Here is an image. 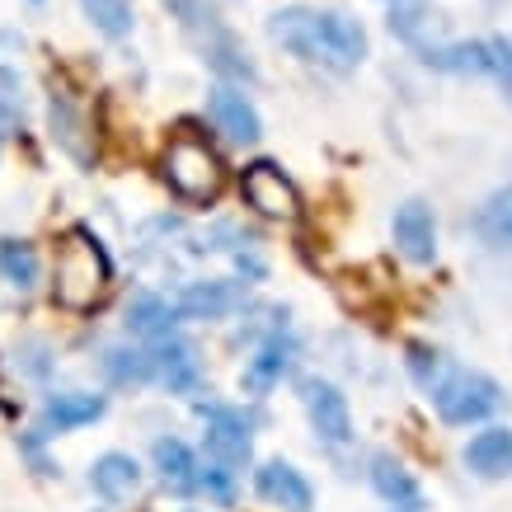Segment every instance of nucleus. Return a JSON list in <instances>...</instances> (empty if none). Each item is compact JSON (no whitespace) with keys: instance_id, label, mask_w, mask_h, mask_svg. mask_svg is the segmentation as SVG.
I'll return each mask as SVG.
<instances>
[{"instance_id":"1","label":"nucleus","mask_w":512,"mask_h":512,"mask_svg":"<svg viewBox=\"0 0 512 512\" xmlns=\"http://www.w3.org/2000/svg\"><path fill=\"white\" fill-rule=\"evenodd\" d=\"M268 38L278 47H287L292 57H301V62L329 66V71H353L367 57L362 24L339 15V10H306V5L278 10L268 19Z\"/></svg>"},{"instance_id":"2","label":"nucleus","mask_w":512,"mask_h":512,"mask_svg":"<svg viewBox=\"0 0 512 512\" xmlns=\"http://www.w3.org/2000/svg\"><path fill=\"white\" fill-rule=\"evenodd\" d=\"M109 287V254L90 231H71L57 249V278H52V296L66 311H90L94 301Z\"/></svg>"},{"instance_id":"3","label":"nucleus","mask_w":512,"mask_h":512,"mask_svg":"<svg viewBox=\"0 0 512 512\" xmlns=\"http://www.w3.org/2000/svg\"><path fill=\"white\" fill-rule=\"evenodd\" d=\"M503 404H508L503 386L475 367H442V376L433 381V409L442 414V423H456V428L489 419Z\"/></svg>"},{"instance_id":"4","label":"nucleus","mask_w":512,"mask_h":512,"mask_svg":"<svg viewBox=\"0 0 512 512\" xmlns=\"http://www.w3.org/2000/svg\"><path fill=\"white\" fill-rule=\"evenodd\" d=\"M165 184L184 202H193V207H207V202H217L221 184H226V170H221V160L202 141H174L165 151Z\"/></svg>"},{"instance_id":"5","label":"nucleus","mask_w":512,"mask_h":512,"mask_svg":"<svg viewBox=\"0 0 512 512\" xmlns=\"http://www.w3.org/2000/svg\"><path fill=\"white\" fill-rule=\"evenodd\" d=\"M240 193H245V202L259 212V217L292 221L296 212H301V198H296L292 179H287L273 160H254V165H245V174H240Z\"/></svg>"},{"instance_id":"6","label":"nucleus","mask_w":512,"mask_h":512,"mask_svg":"<svg viewBox=\"0 0 512 512\" xmlns=\"http://www.w3.org/2000/svg\"><path fill=\"white\" fill-rule=\"evenodd\" d=\"M301 404H306V414H311V428L325 437L329 447H343V442H353V409L343 400V390L325 376H306L301 381Z\"/></svg>"},{"instance_id":"7","label":"nucleus","mask_w":512,"mask_h":512,"mask_svg":"<svg viewBox=\"0 0 512 512\" xmlns=\"http://www.w3.org/2000/svg\"><path fill=\"white\" fill-rule=\"evenodd\" d=\"M198 414L207 419V456L226 470L245 466L249 451H254L245 414H240V409H226V404H198Z\"/></svg>"},{"instance_id":"8","label":"nucleus","mask_w":512,"mask_h":512,"mask_svg":"<svg viewBox=\"0 0 512 512\" xmlns=\"http://www.w3.org/2000/svg\"><path fill=\"white\" fill-rule=\"evenodd\" d=\"M245 282L235 278H212V282H188L179 301H174V315L179 320H221L245 306Z\"/></svg>"},{"instance_id":"9","label":"nucleus","mask_w":512,"mask_h":512,"mask_svg":"<svg viewBox=\"0 0 512 512\" xmlns=\"http://www.w3.org/2000/svg\"><path fill=\"white\" fill-rule=\"evenodd\" d=\"M207 113H212V123L226 132L231 141H259L264 137V123H259V109L249 104L245 90H235V85H212V94H207Z\"/></svg>"},{"instance_id":"10","label":"nucleus","mask_w":512,"mask_h":512,"mask_svg":"<svg viewBox=\"0 0 512 512\" xmlns=\"http://www.w3.org/2000/svg\"><path fill=\"white\" fill-rule=\"evenodd\" d=\"M395 249L409 264H433L437 259V221L428 202H404L395 212Z\"/></svg>"},{"instance_id":"11","label":"nucleus","mask_w":512,"mask_h":512,"mask_svg":"<svg viewBox=\"0 0 512 512\" xmlns=\"http://www.w3.org/2000/svg\"><path fill=\"white\" fill-rule=\"evenodd\" d=\"M254 489H259V498H264V503L287 508V512H306L315 503L306 475H301L296 466H287V461H264V466L254 470Z\"/></svg>"},{"instance_id":"12","label":"nucleus","mask_w":512,"mask_h":512,"mask_svg":"<svg viewBox=\"0 0 512 512\" xmlns=\"http://www.w3.org/2000/svg\"><path fill=\"white\" fill-rule=\"evenodd\" d=\"M390 33L400 38V43H409L414 52H428V47L447 43V15H437V10H428V5H414V0H404V5H395L390 10Z\"/></svg>"},{"instance_id":"13","label":"nucleus","mask_w":512,"mask_h":512,"mask_svg":"<svg viewBox=\"0 0 512 512\" xmlns=\"http://www.w3.org/2000/svg\"><path fill=\"white\" fill-rule=\"evenodd\" d=\"M151 372L170 390H198V381H202L198 348L184 339H174V334H165V339L156 343V353H151Z\"/></svg>"},{"instance_id":"14","label":"nucleus","mask_w":512,"mask_h":512,"mask_svg":"<svg viewBox=\"0 0 512 512\" xmlns=\"http://www.w3.org/2000/svg\"><path fill=\"white\" fill-rule=\"evenodd\" d=\"M372 489L386 498L395 512H428V498H423L419 480H414L395 456H372Z\"/></svg>"},{"instance_id":"15","label":"nucleus","mask_w":512,"mask_h":512,"mask_svg":"<svg viewBox=\"0 0 512 512\" xmlns=\"http://www.w3.org/2000/svg\"><path fill=\"white\" fill-rule=\"evenodd\" d=\"M292 357H296V348H292V339H282V334H273V339L259 348V353L245 362V376H240V390L245 395H268V390L278 386L282 376L292 372Z\"/></svg>"},{"instance_id":"16","label":"nucleus","mask_w":512,"mask_h":512,"mask_svg":"<svg viewBox=\"0 0 512 512\" xmlns=\"http://www.w3.org/2000/svg\"><path fill=\"white\" fill-rule=\"evenodd\" d=\"M47 123H52V141L62 146L66 156L76 160V165H90L94 151H90V123H85V113L66 99V94H52V104H47Z\"/></svg>"},{"instance_id":"17","label":"nucleus","mask_w":512,"mask_h":512,"mask_svg":"<svg viewBox=\"0 0 512 512\" xmlns=\"http://www.w3.org/2000/svg\"><path fill=\"white\" fill-rule=\"evenodd\" d=\"M466 466L480 480H512V433L508 428H484L466 442Z\"/></svg>"},{"instance_id":"18","label":"nucleus","mask_w":512,"mask_h":512,"mask_svg":"<svg viewBox=\"0 0 512 512\" xmlns=\"http://www.w3.org/2000/svg\"><path fill=\"white\" fill-rule=\"evenodd\" d=\"M90 484L99 498H109V503H123L141 489V466L127 456V451H109V456H99L90 466Z\"/></svg>"},{"instance_id":"19","label":"nucleus","mask_w":512,"mask_h":512,"mask_svg":"<svg viewBox=\"0 0 512 512\" xmlns=\"http://www.w3.org/2000/svg\"><path fill=\"white\" fill-rule=\"evenodd\" d=\"M104 409H109L104 395H85V390L57 395V400H47V409H43V433H71V428H85V423L104 419Z\"/></svg>"},{"instance_id":"20","label":"nucleus","mask_w":512,"mask_h":512,"mask_svg":"<svg viewBox=\"0 0 512 512\" xmlns=\"http://www.w3.org/2000/svg\"><path fill=\"white\" fill-rule=\"evenodd\" d=\"M423 66L433 71H447V76H489V43H461V38H447V43L419 52Z\"/></svg>"},{"instance_id":"21","label":"nucleus","mask_w":512,"mask_h":512,"mask_svg":"<svg viewBox=\"0 0 512 512\" xmlns=\"http://www.w3.org/2000/svg\"><path fill=\"white\" fill-rule=\"evenodd\" d=\"M174 320H179L174 306L156 292H137L127 301V329L137 339H165V334H174Z\"/></svg>"},{"instance_id":"22","label":"nucleus","mask_w":512,"mask_h":512,"mask_svg":"<svg viewBox=\"0 0 512 512\" xmlns=\"http://www.w3.org/2000/svg\"><path fill=\"white\" fill-rule=\"evenodd\" d=\"M475 235L489 249H512V188H498L475 212Z\"/></svg>"},{"instance_id":"23","label":"nucleus","mask_w":512,"mask_h":512,"mask_svg":"<svg viewBox=\"0 0 512 512\" xmlns=\"http://www.w3.org/2000/svg\"><path fill=\"white\" fill-rule=\"evenodd\" d=\"M151 456H156V470H160V480L165 484H174V489H188V484H193L198 461H193L188 442H179V437H160Z\"/></svg>"},{"instance_id":"24","label":"nucleus","mask_w":512,"mask_h":512,"mask_svg":"<svg viewBox=\"0 0 512 512\" xmlns=\"http://www.w3.org/2000/svg\"><path fill=\"white\" fill-rule=\"evenodd\" d=\"M0 273L15 282L19 292H29L33 282H38V249L24 245V240H0Z\"/></svg>"},{"instance_id":"25","label":"nucleus","mask_w":512,"mask_h":512,"mask_svg":"<svg viewBox=\"0 0 512 512\" xmlns=\"http://www.w3.org/2000/svg\"><path fill=\"white\" fill-rule=\"evenodd\" d=\"M80 10L104 38H127L132 33V5L127 0H80Z\"/></svg>"},{"instance_id":"26","label":"nucleus","mask_w":512,"mask_h":512,"mask_svg":"<svg viewBox=\"0 0 512 512\" xmlns=\"http://www.w3.org/2000/svg\"><path fill=\"white\" fill-rule=\"evenodd\" d=\"M109 372L113 381H123V386H141V381H151V353H137V348H113L109 353Z\"/></svg>"},{"instance_id":"27","label":"nucleus","mask_w":512,"mask_h":512,"mask_svg":"<svg viewBox=\"0 0 512 512\" xmlns=\"http://www.w3.org/2000/svg\"><path fill=\"white\" fill-rule=\"evenodd\" d=\"M409 372H414V381L423 390H433V381L442 376V353L428 348V343H409Z\"/></svg>"},{"instance_id":"28","label":"nucleus","mask_w":512,"mask_h":512,"mask_svg":"<svg viewBox=\"0 0 512 512\" xmlns=\"http://www.w3.org/2000/svg\"><path fill=\"white\" fill-rule=\"evenodd\" d=\"M489 76L498 80L503 99L512 104V38H494L489 43Z\"/></svg>"},{"instance_id":"29","label":"nucleus","mask_w":512,"mask_h":512,"mask_svg":"<svg viewBox=\"0 0 512 512\" xmlns=\"http://www.w3.org/2000/svg\"><path fill=\"white\" fill-rule=\"evenodd\" d=\"M193 484H198V489H207L217 503H231V498H235L231 470H202V475H193Z\"/></svg>"},{"instance_id":"30","label":"nucleus","mask_w":512,"mask_h":512,"mask_svg":"<svg viewBox=\"0 0 512 512\" xmlns=\"http://www.w3.org/2000/svg\"><path fill=\"white\" fill-rule=\"evenodd\" d=\"M5 127H10V118H5V109H0V146H5Z\"/></svg>"},{"instance_id":"31","label":"nucleus","mask_w":512,"mask_h":512,"mask_svg":"<svg viewBox=\"0 0 512 512\" xmlns=\"http://www.w3.org/2000/svg\"><path fill=\"white\" fill-rule=\"evenodd\" d=\"M390 5H404V0H390Z\"/></svg>"}]
</instances>
